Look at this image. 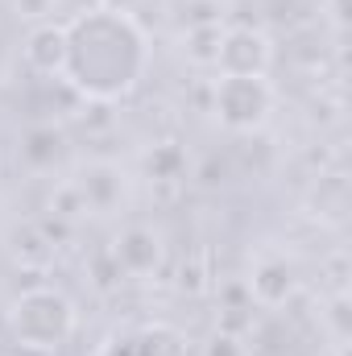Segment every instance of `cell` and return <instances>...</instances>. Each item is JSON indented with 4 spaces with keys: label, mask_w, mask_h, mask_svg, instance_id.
I'll use <instances>...</instances> for the list:
<instances>
[{
    "label": "cell",
    "mask_w": 352,
    "mask_h": 356,
    "mask_svg": "<svg viewBox=\"0 0 352 356\" xmlns=\"http://www.w3.org/2000/svg\"><path fill=\"white\" fill-rule=\"evenodd\" d=\"M112 257H116V266L125 269L129 277H150V273H158L162 261H166L162 232L150 228V224H129V228L116 236Z\"/></svg>",
    "instance_id": "obj_7"
},
{
    "label": "cell",
    "mask_w": 352,
    "mask_h": 356,
    "mask_svg": "<svg viewBox=\"0 0 352 356\" xmlns=\"http://www.w3.org/2000/svg\"><path fill=\"white\" fill-rule=\"evenodd\" d=\"M273 63V42L257 25H228L220 38L216 71L220 75H269Z\"/></svg>",
    "instance_id": "obj_5"
},
{
    "label": "cell",
    "mask_w": 352,
    "mask_h": 356,
    "mask_svg": "<svg viewBox=\"0 0 352 356\" xmlns=\"http://www.w3.org/2000/svg\"><path fill=\"white\" fill-rule=\"evenodd\" d=\"M150 71V33L129 8L95 4L67 21L63 79L79 99H125Z\"/></svg>",
    "instance_id": "obj_1"
},
{
    "label": "cell",
    "mask_w": 352,
    "mask_h": 356,
    "mask_svg": "<svg viewBox=\"0 0 352 356\" xmlns=\"http://www.w3.org/2000/svg\"><path fill=\"white\" fill-rule=\"evenodd\" d=\"M75 302L54 286H29L8 307V336L25 353H58L75 336Z\"/></svg>",
    "instance_id": "obj_2"
},
{
    "label": "cell",
    "mask_w": 352,
    "mask_h": 356,
    "mask_svg": "<svg viewBox=\"0 0 352 356\" xmlns=\"http://www.w3.org/2000/svg\"><path fill=\"white\" fill-rule=\"evenodd\" d=\"M328 323H332L336 344H344V340H349V294H344V290L332 294V302H328Z\"/></svg>",
    "instance_id": "obj_11"
},
{
    "label": "cell",
    "mask_w": 352,
    "mask_h": 356,
    "mask_svg": "<svg viewBox=\"0 0 352 356\" xmlns=\"http://www.w3.org/2000/svg\"><path fill=\"white\" fill-rule=\"evenodd\" d=\"M21 58H25V67H29L33 75H42V79H63V67H67V25L38 21V25L25 33Z\"/></svg>",
    "instance_id": "obj_8"
},
{
    "label": "cell",
    "mask_w": 352,
    "mask_h": 356,
    "mask_svg": "<svg viewBox=\"0 0 352 356\" xmlns=\"http://www.w3.org/2000/svg\"><path fill=\"white\" fill-rule=\"evenodd\" d=\"M67 191L75 195V203H79L83 211L108 216V211H116L120 199H125V170H120L116 162H88V166H79V175L71 178Z\"/></svg>",
    "instance_id": "obj_6"
},
{
    "label": "cell",
    "mask_w": 352,
    "mask_h": 356,
    "mask_svg": "<svg viewBox=\"0 0 352 356\" xmlns=\"http://www.w3.org/2000/svg\"><path fill=\"white\" fill-rule=\"evenodd\" d=\"M245 286H249V298H253L257 307L278 311V307H286V302L298 294V266H294V257H286L282 249H262V253L253 257V266H249Z\"/></svg>",
    "instance_id": "obj_4"
},
{
    "label": "cell",
    "mask_w": 352,
    "mask_h": 356,
    "mask_svg": "<svg viewBox=\"0 0 352 356\" xmlns=\"http://www.w3.org/2000/svg\"><path fill=\"white\" fill-rule=\"evenodd\" d=\"M278 91L269 75H220L211 88V112L228 133H257L273 116Z\"/></svg>",
    "instance_id": "obj_3"
},
{
    "label": "cell",
    "mask_w": 352,
    "mask_h": 356,
    "mask_svg": "<svg viewBox=\"0 0 352 356\" xmlns=\"http://www.w3.org/2000/svg\"><path fill=\"white\" fill-rule=\"evenodd\" d=\"M220 38H224V25H220V21H195V25H186L182 50H186V58H191L195 67H216Z\"/></svg>",
    "instance_id": "obj_9"
},
{
    "label": "cell",
    "mask_w": 352,
    "mask_h": 356,
    "mask_svg": "<svg viewBox=\"0 0 352 356\" xmlns=\"http://www.w3.org/2000/svg\"><path fill=\"white\" fill-rule=\"evenodd\" d=\"M99 356H145V344H141V336H125V340H108Z\"/></svg>",
    "instance_id": "obj_12"
},
{
    "label": "cell",
    "mask_w": 352,
    "mask_h": 356,
    "mask_svg": "<svg viewBox=\"0 0 352 356\" xmlns=\"http://www.w3.org/2000/svg\"><path fill=\"white\" fill-rule=\"evenodd\" d=\"M58 149H63V133L50 129V124L29 129V133H25V145H21V154H25L29 166H50V162L58 158Z\"/></svg>",
    "instance_id": "obj_10"
},
{
    "label": "cell",
    "mask_w": 352,
    "mask_h": 356,
    "mask_svg": "<svg viewBox=\"0 0 352 356\" xmlns=\"http://www.w3.org/2000/svg\"><path fill=\"white\" fill-rule=\"evenodd\" d=\"M237 340H228V336H216L211 340V356H237V348H232Z\"/></svg>",
    "instance_id": "obj_14"
},
{
    "label": "cell",
    "mask_w": 352,
    "mask_h": 356,
    "mask_svg": "<svg viewBox=\"0 0 352 356\" xmlns=\"http://www.w3.org/2000/svg\"><path fill=\"white\" fill-rule=\"evenodd\" d=\"M328 4H332V25L344 29L349 25V0H328Z\"/></svg>",
    "instance_id": "obj_13"
}]
</instances>
